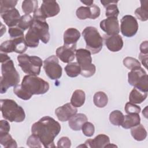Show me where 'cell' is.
I'll return each mask as SVG.
<instances>
[{
  "mask_svg": "<svg viewBox=\"0 0 148 148\" xmlns=\"http://www.w3.org/2000/svg\"><path fill=\"white\" fill-rule=\"evenodd\" d=\"M61 131L60 123L50 116H44L31 127V132L37 136L45 147H55V138Z\"/></svg>",
  "mask_w": 148,
  "mask_h": 148,
  "instance_id": "cell-1",
  "label": "cell"
},
{
  "mask_svg": "<svg viewBox=\"0 0 148 148\" xmlns=\"http://www.w3.org/2000/svg\"><path fill=\"white\" fill-rule=\"evenodd\" d=\"M1 63V76L0 79L1 94L6 92L10 87H14L20 82V75L16 71L13 61L9 58Z\"/></svg>",
  "mask_w": 148,
  "mask_h": 148,
  "instance_id": "cell-2",
  "label": "cell"
},
{
  "mask_svg": "<svg viewBox=\"0 0 148 148\" xmlns=\"http://www.w3.org/2000/svg\"><path fill=\"white\" fill-rule=\"evenodd\" d=\"M1 110L5 119L10 122L20 123L24 120L25 114L23 108L15 101L10 99H1Z\"/></svg>",
  "mask_w": 148,
  "mask_h": 148,
  "instance_id": "cell-3",
  "label": "cell"
},
{
  "mask_svg": "<svg viewBox=\"0 0 148 148\" xmlns=\"http://www.w3.org/2000/svg\"><path fill=\"white\" fill-rule=\"evenodd\" d=\"M21 86L31 95L44 94L49 89L47 82L35 75H25L22 80Z\"/></svg>",
  "mask_w": 148,
  "mask_h": 148,
  "instance_id": "cell-4",
  "label": "cell"
},
{
  "mask_svg": "<svg viewBox=\"0 0 148 148\" xmlns=\"http://www.w3.org/2000/svg\"><path fill=\"white\" fill-rule=\"evenodd\" d=\"M86 44V49L92 54L98 53L103 46V39L98 29L94 27H87L82 31Z\"/></svg>",
  "mask_w": 148,
  "mask_h": 148,
  "instance_id": "cell-5",
  "label": "cell"
},
{
  "mask_svg": "<svg viewBox=\"0 0 148 148\" xmlns=\"http://www.w3.org/2000/svg\"><path fill=\"white\" fill-rule=\"evenodd\" d=\"M18 65L22 71L31 75L38 76L40 72L43 61L37 56H30L27 54H21L17 57Z\"/></svg>",
  "mask_w": 148,
  "mask_h": 148,
  "instance_id": "cell-6",
  "label": "cell"
},
{
  "mask_svg": "<svg viewBox=\"0 0 148 148\" xmlns=\"http://www.w3.org/2000/svg\"><path fill=\"white\" fill-rule=\"evenodd\" d=\"M91 55L90 51L84 49H79L75 52L77 62L80 67V74L85 77L93 76L96 71L95 65L92 64Z\"/></svg>",
  "mask_w": 148,
  "mask_h": 148,
  "instance_id": "cell-7",
  "label": "cell"
},
{
  "mask_svg": "<svg viewBox=\"0 0 148 148\" xmlns=\"http://www.w3.org/2000/svg\"><path fill=\"white\" fill-rule=\"evenodd\" d=\"M33 21L30 28L32 29L39 36L40 40L44 43H47L50 40L49 26L44 17L40 14L38 9L33 15Z\"/></svg>",
  "mask_w": 148,
  "mask_h": 148,
  "instance_id": "cell-8",
  "label": "cell"
},
{
  "mask_svg": "<svg viewBox=\"0 0 148 148\" xmlns=\"http://www.w3.org/2000/svg\"><path fill=\"white\" fill-rule=\"evenodd\" d=\"M128 82L140 91H148V76L146 71L141 67L137 66L128 73Z\"/></svg>",
  "mask_w": 148,
  "mask_h": 148,
  "instance_id": "cell-9",
  "label": "cell"
},
{
  "mask_svg": "<svg viewBox=\"0 0 148 148\" xmlns=\"http://www.w3.org/2000/svg\"><path fill=\"white\" fill-rule=\"evenodd\" d=\"M43 69L47 76L51 80H57L62 76V69L57 56L53 55L43 61Z\"/></svg>",
  "mask_w": 148,
  "mask_h": 148,
  "instance_id": "cell-10",
  "label": "cell"
},
{
  "mask_svg": "<svg viewBox=\"0 0 148 148\" xmlns=\"http://www.w3.org/2000/svg\"><path fill=\"white\" fill-rule=\"evenodd\" d=\"M120 29L122 35L126 37H132L138 30L136 19L131 15H125L121 20Z\"/></svg>",
  "mask_w": 148,
  "mask_h": 148,
  "instance_id": "cell-11",
  "label": "cell"
},
{
  "mask_svg": "<svg viewBox=\"0 0 148 148\" xmlns=\"http://www.w3.org/2000/svg\"><path fill=\"white\" fill-rule=\"evenodd\" d=\"M100 13V8L95 4L87 7L80 6L77 9L76 12V16L80 20H86L88 18L95 19L99 16Z\"/></svg>",
  "mask_w": 148,
  "mask_h": 148,
  "instance_id": "cell-12",
  "label": "cell"
},
{
  "mask_svg": "<svg viewBox=\"0 0 148 148\" xmlns=\"http://www.w3.org/2000/svg\"><path fill=\"white\" fill-rule=\"evenodd\" d=\"M39 10L42 16L46 18L57 16L60 11V8L56 1H43Z\"/></svg>",
  "mask_w": 148,
  "mask_h": 148,
  "instance_id": "cell-13",
  "label": "cell"
},
{
  "mask_svg": "<svg viewBox=\"0 0 148 148\" xmlns=\"http://www.w3.org/2000/svg\"><path fill=\"white\" fill-rule=\"evenodd\" d=\"M99 25L107 35H116L120 32L119 23L116 17H108L102 20Z\"/></svg>",
  "mask_w": 148,
  "mask_h": 148,
  "instance_id": "cell-14",
  "label": "cell"
},
{
  "mask_svg": "<svg viewBox=\"0 0 148 148\" xmlns=\"http://www.w3.org/2000/svg\"><path fill=\"white\" fill-rule=\"evenodd\" d=\"M76 50V45L72 46L63 45L57 49L56 56L62 62L69 63L75 59Z\"/></svg>",
  "mask_w": 148,
  "mask_h": 148,
  "instance_id": "cell-15",
  "label": "cell"
},
{
  "mask_svg": "<svg viewBox=\"0 0 148 148\" xmlns=\"http://www.w3.org/2000/svg\"><path fill=\"white\" fill-rule=\"evenodd\" d=\"M77 109L71 103H66L64 105L57 108L55 110V114L58 119L62 122L66 121L74 114L77 113Z\"/></svg>",
  "mask_w": 148,
  "mask_h": 148,
  "instance_id": "cell-16",
  "label": "cell"
},
{
  "mask_svg": "<svg viewBox=\"0 0 148 148\" xmlns=\"http://www.w3.org/2000/svg\"><path fill=\"white\" fill-rule=\"evenodd\" d=\"M103 37L105 45L110 51L112 52H117L123 48L124 44L123 40L120 35H103Z\"/></svg>",
  "mask_w": 148,
  "mask_h": 148,
  "instance_id": "cell-17",
  "label": "cell"
},
{
  "mask_svg": "<svg viewBox=\"0 0 148 148\" xmlns=\"http://www.w3.org/2000/svg\"><path fill=\"white\" fill-rule=\"evenodd\" d=\"M0 13L5 23L10 28L17 25L21 17L19 12L16 8L9 9Z\"/></svg>",
  "mask_w": 148,
  "mask_h": 148,
  "instance_id": "cell-18",
  "label": "cell"
},
{
  "mask_svg": "<svg viewBox=\"0 0 148 148\" xmlns=\"http://www.w3.org/2000/svg\"><path fill=\"white\" fill-rule=\"evenodd\" d=\"M110 143V139L108 136L105 134H99L92 139L87 140L83 145L78 147H85L91 148H103Z\"/></svg>",
  "mask_w": 148,
  "mask_h": 148,
  "instance_id": "cell-19",
  "label": "cell"
},
{
  "mask_svg": "<svg viewBox=\"0 0 148 148\" xmlns=\"http://www.w3.org/2000/svg\"><path fill=\"white\" fill-rule=\"evenodd\" d=\"M64 45L72 46L76 45V43L80 38V33L76 28H69L64 33Z\"/></svg>",
  "mask_w": 148,
  "mask_h": 148,
  "instance_id": "cell-20",
  "label": "cell"
},
{
  "mask_svg": "<svg viewBox=\"0 0 148 148\" xmlns=\"http://www.w3.org/2000/svg\"><path fill=\"white\" fill-rule=\"evenodd\" d=\"M87 116L83 113H76L68 120L69 127L73 131H79L82 129L83 124L87 121Z\"/></svg>",
  "mask_w": 148,
  "mask_h": 148,
  "instance_id": "cell-21",
  "label": "cell"
},
{
  "mask_svg": "<svg viewBox=\"0 0 148 148\" xmlns=\"http://www.w3.org/2000/svg\"><path fill=\"white\" fill-rule=\"evenodd\" d=\"M118 1L101 0V3L106 8L105 16L107 17H116L119 14V10L117 6Z\"/></svg>",
  "mask_w": 148,
  "mask_h": 148,
  "instance_id": "cell-22",
  "label": "cell"
},
{
  "mask_svg": "<svg viewBox=\"0 0 148 148\" xmlns=\"http://www.w3.org/2000/svg\"><path fill=\"white\" fill-rule=\"evenodd\" d=\"M10 45L12 52H15L19 54H23L27 49L24 37H20L10 39Z\"/></svg>",
  "mask_w": 148,
  "mask_h": 148,
  "instance_id": "cell-23",
  "label": "cell"
},
{
  "mask_svg": "<svg viewBox=\"0 0 148 148\" xmlns=\"http://www.w3.org/2000/svg\"><path fill=\"white\" fill-rule=\"evenodd\" d=\"M140 123V118L139 114L131 113L124 116V121L121 126L125 129L131 128Z\"/></svg>",
  "mask_w": 148,
  "mask_h": 148,
  "instance_id": "cell-24",
  "label": "cell"
},
{
  "mask_svg": "<svg viewBox=\"0 0 148 148\" xmlns=\"http://www.w3.org/2000/svg\"><path fill=\"white\" fill-rule=\"evenodd\" d=\"M147 97V92L139 91L136 88H134L129 95V101L134 104H139L143 102Z\"/></svg>",
  "mask_w": 148,
  "mask_h": 148,
  "instance_id": "cell-25",
  "label": "cell"
},
{
  "mask_svg": "<svg viewBox=\"0 0 148 148\" xmlns=\"http://www.w3.org/2000/svg\"><path fill=\"white\" fill-rule=\"evenodd\" d=\"M86 99L85 92L82 90H76L71 98V103L75 107H81L84 103Z\"/></svg>",
  "mask_w": 148,
  "mask_h": 148,
  "instance_id": "cell-26",
  "label": "cell"
},
{
  "mask_svg": "<svg viewBox=\"0 0 148 148\" xmlns=\"http://www.w3.org/2000/svg\"><path fill=\"white\" fill-rule=\"evenodd\" d=\"M131 134L136 140L142 141L146 139L147 134L143 125L139 124L131 128Z\"/></svg>",
  "mask_w": 148,
  "mask_h": 148,
  "instance_id": "cell-27",
  "label": "cell"
},
{
  "mask_svg": "<svg viewBox=\"0 0 148 148\" xmlns=\"http://www.w3.org/2000/svg\"><path fill=\"white\" fill-rule=\"evenodd\" d=\"M141 6L135 11L136 17L142 21H146L148 19V1H140Z\"/></svg>",
  "mask_w": 148,
  "mask_h": 148,
  "instance_id": "cell-28",
  "label": "cell"
},
{
  "mask_svg": "<svg viewBox=\"0 0 148 148\" xmlns=\"http://www.w3.org/2000/svg\"><path fill=\"white\" fill-rule=\"evenodd\" d=\"M25 39L28 47L31 48L36 47L39 43V38L38 35L30 28L27 32Z\"/></svg>",
  "mask_w": 148,
  "mask_h": 148,
  "instance_id": "cell-29",
  "label": "cell"
},
{
  "mask_svg": "<svg viewBox=\"0 0 148 148\" xmlns=\"http://www.w3.org/2000/svg\"><path fill=\"white\" fill-rule=\"evenodd\" d=\"M94 105L98 108H104L108 102V97L103 91H98L95 93L93 97Z\"/></svg>",
  "mask_w": 148,
  "mask_h": 148,
  "instance_id": "cell-30",
  "label": "cell"
},
{
  "mask_svg": "<svg viewBox=\"0 0 148 148\" xmlns=\"http://www.w3.org/2000/svg\"><path fill=\"white\" fill-rule=\"evenodd\" d=\"M38 2L36 0H25L22 2V10L25 14L34 13L38 9Z\"/></svg>",
  "mask_w": 148,
  "mask_h": 148,
  "instance_id": "cell-31",
  "label": "cell"
},
{
  "mask_svg": "<svg viewBox=\"0 0 148 148\" xmlns=\"http://www.w3.org/2000/svg\"><path fill=\"white\" fill-rule=\"evenodd\" d=\"M66 75L71 77H75L80 74V67L77 62H69L65 67Z\"/></svg>",
  "mask_w": 148,
  "mask_h": 148,
  "instance_id": "cell-32",
  "label": "cell"
},
{
  "mask_svg": "<svg viewBox=\"0 0 148 148\" xmlns=\"http://www.w3.org/2000/svg\"><path fill=\"white\" fill-rule=\"evenodd\" d=\"M124 116L118 110L112 111L109 114V121L114 125L120 126L124 121Z\"/></svg>",
  "mask_w": 148,
  "mask_h": 148,
  "instance_id": "cell-33",
  "label": "cell"
},
{
  "mask_svg": "<svg viewBox=\"0 0 148 148\" xmlns=\"http://www.w3.org/2000/svg\"><path fill=\"white\" fill-rule=\"evenodd\" d=\"M0 143L5 148H16L17 147L16 140L9 133L0 136Z\"/></svg>",
  "mask_w": 148,
  "mask_h": 148,
  "instance_id": "cell-34",
  "label": "cell"
},
{
  "mask_svg": "<svg viewBox=\"0 0 148 148\" xmlns=\"http://www.w3.org/2000/svg\"><path fill=\"white\" fill-rule=\"evenodd\" d=\"M33 21V17L30 14H24L21 16L17 27L21 28L23 31H25L28 28H29L32 25Z\"/></svg>",
  "mask_w": 148,
  "mask_h": 148,
  "instance_id": "cell-35",
  "label": "cell"
},
{
  "mask_svg": "<svg viewBox=\"0 0 148 148\" xmlns=\"http://www.w3.org/2000/svg\"><path fill=\"white\" fill-rule=\"evenodd\" d=\"M13 92L18 98L23 100H28L32 97V95L29 94L23 88L21 84L14 86L13 88Z\"/></svg>",
  "mask_w": 148,
  "mask_h": 148,
  "instance_id": "cell-36",
  "label": "cell"
},
{
  "mask_svg": "<svg viewBox=\"0 0 148 148\" xmlns=\"http://www.w3.org/2000/svg\"><path fill=\"white\" fill-rule=\"evenodd\" d=\"M17 1L16 0H1L0 1V13L4 11L15 8Z\"/></svg>",
  "mask_w": 148,
  "mask_h": 148,
  "instance_id": "cell-37",
  "label": "cell"
},
{
  "mask_svg": "<svg viewBox=\"0 0 148 148\" xmlns=\"http://www.w3.org/2000/svg\"><path fill=\"white\" fill-rule=\"evenodd\" d=\"M124 65L129 69H132L137 66H140V62L136 58L131 57H127L123 60Z\"/></svg>",
  "mask_w": 148,
  "mask_h": 148,
  "instance_id": "cell-38",
  "label": "cell"
},
{
  "mask_svg": "<svg viewBox=\"0 0 148 148\" xmlns=\"http://www.w3.org/2000/svg\"><path fill=\"white\" fill-rule=\"evenodd\" d=\"M82 130L83 134L85 136L88 137H91L94 134L95 127L93 124H92L90 122L86 121L83 124L82 127Z\"/></svg>",
  "mask_w": 148,
  "mask_h": 148,
  "instance_id": "cell-39",
  "label": "cell"
},
{
  "mask_svg": "<svg viewBox=\"0 0 148 148\" xmlns=\"http://www.w3.org/2000/svg\"><path fill=\"white\" fill-rule=\"evenodd\" d=\"M41 143L42 142H40L39 138L32 134L31 135H30L28 137L27 140V145L31 148H34V147L40 148L42 147Z\"/></svg>",
  "mask_w": 148,
  "mask_h": 148,
  "instance_id": "cell-40",
  "label": "cell"
},
{
  "mask_svg": "<svg viewBox=\"0 0 148 148\" xmlns=\"http://www.w3.org/2000/svg\"><path fill=\"white\" fill-rule=\"evenodd\" d=\"M8 32L10 38L12 39L24 37V31L17 26L9 28Z\"/></svg>",
  "mask_w": 148,
  "mask_h": 148,
  "instance_id": "cell-41",
  "label": "cell"
},
{
  "mask_svg": "<svg viewBox=\"0 0 148 148\" xmlns=\"http://www.w3.org/2000/svg\"><path fill=\"white\" fill-rule=\"evenodd\" d=\"M125 111L127 114H131V113H136L139 114L140 112V108L130 102L126 103L124 108Z\"/></svg>",
  "mask_w": 148,
  "mask_h": 148,
  "instance_id": "cell-42",
  "label": "cell"
},
{
  "mask_svg": "<svg viewBox=\"0 0 148 148\" xmlns=\"http://www.w3.org/2000/svg\"><path fill=\"white\" fill-rule=\"evenodd\" d=\"M71 146V140L66 136L61 137L57 142V147L69 148Z\"/></svg>",
  "mask_w": 148,
  "mask_h": 148,
  "instance_id": "cell-43",
  "label": "cell"
},
{
  "mask_svg": "<svg viewBox=\"0 0 148 148\" xmlns=\"http://www.w3.org/2000/svg\"><path fill=\"white\" fill-rule=\"evenodd\" d=\"M10 131L9 123L4 120H1L0 121V136L6 135Z\"/></svg>",
  "mask_w": 148,
  "mask_h": 148,
  "instance_id": "cell-44",
  "label": "cell"
},
{
  "mask_svg": "<svg viewBox=\"0 0 148 148\" xmlns=\"http://www.w3.org/2000/svg\"><path fill=\"white\" fill-rule=\"evenodd\" d=\"M147 55L148 54H143L140 53L139 56V60L146 68L147 67Z\"/></svg>",
  "mask_w": 148,
  "mask_h": 148,
  "instance_id": "cell-45",
  "label": "cell"
},
{
  "mask_svg": "<svg viewBox=\"0 0 148 148\" xmlns=\"http://www.w3.org/2000/svg\"><path fill=\"white\" fill-rule=\"evenodd\" d=\"M140 51L141 53L148 54V43L147 41L143 42L140 45Z\"/></svg>",
  "mask_w": 148,
  "mask_h": 148,
  "instance_id": "cell-46",
  "label": "cell"
},
{
  "mask_svg": "<svg viewBox=\"0 0 148 148\" xmlns=\"http://www.w3.org/2000/svg\"><path fill=\"white\" fill-rule=\"evenodd\" d=\"M80 2L83 3H84V5H86V6H90L93 5L94 1L93 0H84V1L82 0V1H80Z\"/></svg>",
  "mask_w": 148,
  "mask_h": 148,
  "instance_id": "cell-47",
  "label": "cell"
},
{
  "mask_svg": "<svg viewBox=\"0 0 148 148\" xmlns=\"http://www.w3.org/2000/svg\"><path fill=\"white\" fill-rule=\"evenodd\" d=\"M147 106H146V108L143 110V111H142V114L145 116V117H146V118H147Z\"/></svg>",
  "mask_w": 148,
  "mask_h": 148,
  "instance_id": "cell-48",
  "label": "cell"
}]
</instances>
